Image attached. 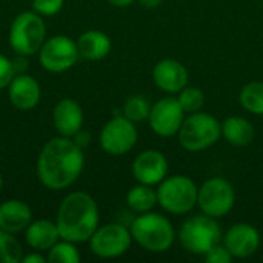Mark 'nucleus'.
I'll use <instances>...</instances> for the list:
<instances>
[{
    "mask_svg": "<svg viewBox=\"0 0 263 263\" xmlns=\"http://www.w3.org/2000/svg\"><path fill=\"white\" fill-rule=\"evenodd\" d=\"M199 186L186 176L165 177L157 188V205L170 214H186L197 205Z\"/></svg>",
    "mask_w": 263,
    "mask_h": 263,
    "instance_id": "7",
    "label": "nucleus"
},
{
    "mask_svg": "<svg viewBox=\"0 0 263 263\" xmlns=\"http://www.w3.org/2000/svg\"><path fill=\"white\" fill-rule=\"evenodd\" d=\"M80 57L77 43L66 35H54L39 49V62L49 72H63L72 68Z\"/></svg>",
    "mask_w": 263,
    "mask_h": 263,
    "instance_id": "10",
    "label": "nucleus"
},
{
    "mask_svg": "<svg viewBox=\"0 0 263 263\" xmlns=\"http://www.w3.org/2000/svg\"><path fill=\"white\" fill-rule=\"evenodd\" d=\"M151 106H153L151 102L145 96H131L125 100L122 106V116L134 123L143 122L148 120Z\"/></svg>",
    "mask_w": 263,
    "mask_h": 263,
    "instance_id": "24",
    "label": "nucleus"
},
{
    "mask_svg": "<svg viewBox=\"0 0 263 263\" xmlns=\"http://www.w3.org/2000/svg\"><path fill=\"white\" fill-rule=\"evenodd\" d=\"M52 122L59 136L72 137L83 126V109L72 99H62L52 111Z\"/></svg>",
    "mask_w": 263,
    "mask_h": 263,
    "instance_id": "17",
    "label": "nucleus"
},
{
    "mask_svg": "<svg viewBox=\"0 0 263 263\" xmlns=\"http://www.w3.org/2000/svg\"><path fill=\"white\" fill-rule=\"evenodd\" d=\"M139 139L134 122L123 116H116L108 120L100 131V146L111 156H123L129 153Z\"/></svg>",
    "mask_w": 263,
    "mask_h": 263,
    "instance_id": "11",
    "label": "nucleus"
},
{
    "mask_svg": "<svg viewBox=\"0 0 263 263\" xmlns=\"http://www.w3.org/2000/svg\"><path fill=\"white\" fill-rule=\"evenodd\" d=\"M222 240V228L217 223V219L197 214L183 222L179 230L180 245L191 254L205 256L214 245Z\"/></svg>",
    "mask_w": 263,
    "mask_h": 263,
    "instance_id": "4",
    "label": "nucleus"
},
{
    "mask_svg": "<svg viewBox=\"0 0 263 263\" xmlns=\"http://www.w3.org/2000/svg\"><path fill=\"white\" fill-rule=\"evenodd\" d=\"M143 8H146V9H156V8H159L160 5H162V2L163 0H137Z\"/></svg>",
    "mask_w": 263,
    "mask_h": 263,
    "instance_id": "33",
    "label": "nucleus"
},
{
    "mask_svg": "<svg viewBox=\"0 0 263 263\" xmlns=\"http://www.w3.org/2000/svg\"><path fill=\"white\" fill-rule=\"evenodd\" d=\"M220 128H222V136L233 146L243 148L251 145L254 140V134H256L254 126L251 125L250 120L243 117L231 116L220 123Z\"/></svg>",
    "mask_w": 263,
    "mask_h": 263,
    "instance_id": "21",
    "label": "nucleus"
},
{
    "mask_svg": "<svg viewBox=\"0 0 263 263\" xmlns=\"http://www.w3.org/2000/svg\"><path fill=\"white\" fill-rule=\"evenodd\" d=\"M126 203L134 213H148L157 205V191L151 185L139 183L133 186L126 194Z\"/></svg>",
    "mask_w": 263,
    "mask_h": 263,
    "instance_id": "22",
    "label": "nucleus"
},
{
    "mask_svg": "<svg viewBox=\"0 0 263 263\" xmlns=\"http://www.w3.org/2000/svg\"><path fill=\"white\" fill-rule=\"evenodd\" d=\"M156 86L168 94H179L188 85V71L183 63L174 59H163L153 68Z\"/></svg>",
    "mask_w": 263,
    "mask_h": 263,
    "instance_id": "15",
    "label": "nucleus"
},
{
    "mask_svg": "<svg viewBox=\"0 0 263 263\" xmlns=\"http://www.w3.org/2000/svg\"><path fill=\"white\" fill-rule=\"evenodd\" d=\"M131 231L120 223L99 227L89 239L91 251L102 259H116L123 256L133 243Z\"/></svg>",
    "mask_w": 263,
    "mask_h": 263,
    "instance_id": "9",
    "label": "nucleus"
},
{
    "mask_svg": "<svg viewBox=\"0 0 263 263\" xmlns=\"http://www.w3.org/2000/svg\"><path fill=\"white\" fill-rule=\"evenodd\" d=\"M223 245L234 259H247L260 247V234L251 223H234L223 237Z\"/></svg>",
    "mask_w": 263,
    "mask_h": 263,
    "instance_id": "14",
    "label": "nucleus"
},
{
    "mask_svg": "<svg viewBox=\"0 0 263 263\" xmlns=\"http://www.w3.org/2000/svg\"><path fill=\"white\" fill-rule=\"evenodd\" d=\"M26 243L35 251H49L60 239L59 228L55 222L51 220H35L28 225L25 230Z\"/></svg>",
    "mask_w": 263,
    "mask_h": 263,
    "instance_id": "19",
    "label": "nucleus"
},
{
    "mask_svg": "<svg viewBox=\"0 0 263 263\" xmlns=\"http://www.w3.org/2000/svg\"><path fill=\"white\" fill-rule=\"evenodd\" d=\"M22 245L12 233L0 230V263H18L23 259Z\"/></svg>",
    "mask_w": 263,
    "mask_h": 263,
    "instance_id": "25",
    "label": "nucleus"
},
{
    "mask_svg": "<svg viewBox=\"0 0 263 263\" xmlns=\"http://www.w3.org/2000/svg\"><path fill=\"white\" fill-rule=\"evenodd\" d=\"M49 263H79L80 262V253L76 248V243L69 240H59L48 254Z\"/></svg>",
    "mask_w": 263,
    "mask_h": 263,
    "instance_id": "26",
    "label": "nucleus"
},
{
    "mask_svg": "<svg viewBox=\"0 0 263 263\" xmlns=\"http://www.w3.org/2000/svg\"><path fill=\"white\" fill-rule=\"evenodd\" d=\"M177 100H179L182 109L185 111V114H193V112L202 111V108L205 105V94L202 92L200 88L186 85L177 94Z\"/></svg>",
    "mask_w": 263,
    "mask_h": 263,
    "instance_id": "27",
    "label": "nucleus"
},
{
    "mask_svg": "<svg viewBox=\"0 0 263 263\" xmlns=\"http://www.w3.org/2000/svg\"><path fill=\"white\" fill-rule=\"evenodd\" d=\"M133 2H136V0H108V3L112 5V6H116V8H126Z\"/></svg>",
    "mask_w": 263,
    "mask_h": 263,
    "instance_id": "34",
    "label": "nucleus"
},
{
    "mask_svg": "<svg viewBox=\"0 0 263 263\" xmlns=\"http://www.w3.org/2000/svg\"><path fill=\"white\" fill-rule=\"evenodd\" d=\"M8 96L15 108L28 111L40 102V85L32 76L18 72L8 85Z\"/></svg>",
    "mask_w": 263,
    "mask_h": 263,
    "instance_id": "16",
    "label": "nucleus"
},
{
    "mask_svg": "<svg viewBox=\"0 0 263 263\" xmlns=\"http://www.w3.org/2000/svg\"><path fill=\"white\" fill-rule=\"evenodd\" d=\"M31 222V208L23 200L11 199L0 205V230L17 234L25 231Z\"/></svg>",
    "mask_w": 263,
    "mask_h": 263,
    "instance_id": "18",
    "label": "nucleus"
},
{
    "mask_svg": "<svg viewBox=\"0 0 263 263\" xmlns=\"http://www.w3.org/2000/svg\"><path fill=\"white\" fill-rule=\"evenodd\" d=\"M222 136L220 122L208 112H193L185 117L177 137L186 151L199 153L213 146Z\"/></svg>",
    "mask_w": 263,
    "mask_h": 263,
    "instance_id": "5",
    "label": "nucleus"
},
{
    "mask_svg": "<svg viewBox=\"0 0 263 263\" xmlns=\"http://www.w3.org/2000/svg\"><path fill=\"white\" fill-rule=\"evenodd\" d=\"M63 8V0H32V9L40 15H55Z\"/></svg>",
    "mask_w": 263,
    "mask_h": 263,
    "instance_id": "28",
    "label": "nucleus"
},
{
    "mask_svg": "<svg viewBox=\"0 0 263 263\" xmlns=\"http://www.w3.org/2000/svg\"><path fill=\"white\" fill-rule=\"evenodd\" d=\"M236 203V190L223 177H211L199 186L197 206L206 216L214 219L225 217Z\"/></svg>",
    "mask_w": 263,
    "mask_h": 263,
    "instance_id": "8",
    "label": "nucleus"
},
{
    "mask_svg": "<svg viewBox=\"0 0 263 263\" xmlns=\"http://www.w3.org/2000/svg\"><path fill=\"white\" fill-rule=\"evenodd\" d=\"M46 40V26L40 14L35 11L20 12L11 23L9 46L22 57L39 52Z\"/></svg>",
    "mask_w": 263,
    "mask_h": 263,
    "instance_id": "6",
    "label": "nucleus"
},
{
    "mask_svg": "<svg viewBox=\"0 0 263 263\" xmlns=\"http://www.w3.org/2000/svg\"><path fill=\"white\" fill-rule=\"evenodd\" d=\"M203 257L208 263H231L234 259L233 254L228 251V248L223 243L214 245Z\"/></svg>",
    "mask_w": 263,
    "mask_h": 263,
    "instance_id": "29",
    "label": "nucleus"
},
{
    "mask_svg": "<svg viewBox=\"0 0 263 263\" xmlns=\"http://www.w3.org/2000/svg\"><path fill=\"white\" fill-rule=\"evenodd\" d=\"M133 240L151 253H165L176 242L173 223L159 213H142L129 227Z\"/></svg>",
    "mask_w": 263,
    "mask_h": 263,
    "instance_id": "3",
    "label": "nucleus"
},
{
    "mask_svg": "<svg viewBox=\"0 0 263 263\" xmlns=\"http://www.w3.org/2000/svg\"><path fill=\"white\" fill-rule=\"evenodd\" d=\"M239 102L248 112L263 116V82L247 83L239 94Z\"/></svg>",
    "mask_w": 263,
    "mask_h": 263,
    "instance_id": "23",
    "label": "nucleus"
},
{
    "mask_svg": "<svg viewBox=\"0 0 263 263\" xmlns=\"http://www.w3.org/2000/svg\"><path fill=\"white\" fill-rule=\"evenodd\" d=\"M14 76H15L14 63L3 54H0V89L8 88Z\"/></svg>",
    "mask_w": 263,
    "mask_h": 263,
    "instance_id": "30",
    "label": "nucleus"
},
{
    "mask_svg": "<svg viewBox=\"0 0 263 263\" xmlns=\"http://www.w3.org/2000/svg\"><path fill=\"white\" fill-rule=\"evenodd\" d=\"M2 185H3V177H2V174H0V190H2Z\"/></svg>",
    "mask_w": 263,
    "mask_h": 263,
    "instance_id": "35",
    "label": "nucleus"
},
{
    "mask_svg": "<svg viewBox=\"0 0 263 263\" xmlns=\"http://www.w3.org/2000/svg\"><path fill=\"white\" fill-rule=\"evenodd\" d=\"M85 156L80 146L69 137H54L40 151L37 176L49 190H63L72 185L82 174Z\"/></svg>",
    "mask_w": 263,
    "mask_h": 263,
    "instance_id": "1",
    "label": "nucleus"
},
{
    "mask_svg": "<svg viewBox=\"0 0 263 263\" xmlns=\"http://www.w3.org/2000/svg\"><path fill=\"white\" fill-rule=\"evenodd\" d=\"M22 262L23 263H45L46 262V259H45L43 256H40V254L31 253V254L25 256V257L22 259Z\"/></svg>",
    "mask_w": 263,
    "mask_h": 263,
    "instance_id": "32",
    "label": "nucleus"
},
{
    "mask_svg": "<svg viewBox=\"0 0 263 263\" xmlns=\"http://www.w3.org/2000/svg\"><path fill=\"white\" fill-rule=\"evenodd\" d=\"M76 43L80 57L92 62L105 59L111 51V39L105 32L97 29H89L83 32Z\"/></svg>",
    "mask_w": 263,
    "mask_h": 263,
    "instance_id": "20",
    "label": "nucleus"
},
{
    "mask_svg": "<svg viewBox=\"0 0 263 263\" xmlns=\"http://www.w3.org/2000/svg\"><path fill=\"white\" fill-rule=\"evenodd\" d=\"M133 176L139 183L159 185L168 174V160L157 149L142 151L133 162Z\"/></svg>",
    "mask_w": 263,
    "mask_h": 263,
    "instance_id": "13",
    "label": "nucleus"
},
{
    "mask_svg": "<svg viewBox=\"0 0 263 263\" xmlns=\"http://www.w3.org/2000/svg\"><path fill=\"white\" fill-rule=\"evenodd\" d=\"M71 139H72V140L76 142V145L80 146L82 149L91 143V136H89V133H88V131H83V129H80V131H79L76 136H72Z\"/></svg>",
    "mask_w": 263,
    "mask_h": 263,
    "instance_id": "31",
    "label": "nucleus"
},
{
    "mask_svg": "<svg viewBox=\"0 0 263 263\" xmlns=\"http://www.w3.org/2000/svg\"><path fill=\"white\" fill-rule=\"evenodd\" d=\"M185 120V111L182 109L177 97L168 96L159 99L153 106L148 117L151 129L160 137L177 136Z\"/></svg>",
    "mask_w": 263,
    "mask_h": 263,
    "instance_id": "12",
    "label": "nucleus"
},
{
    "mask_svg": "<svg viewBox=\"0 0 263 263\" xmlns=\"http://www.w3.org/2000/svg\"><path fill=\"white\" fill-rule=\"evenodd\" d=\"M55 225L60 239L72 243L89 242L99 228V208L96 200L82 191L68 194L59 206Z\"/></svg>",
    "mask_w": 263,
    "mask_h": 263,
    "instance_id": "2",
    "label": "nucleus"
}]
</instances>
